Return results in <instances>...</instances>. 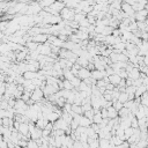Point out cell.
Returning a JSON list of instances; mask_svg holds the SVG:
<instances>
[{"label": "cell", "mask_w": 148, "mask_h": 148, "mask_svg": "<svg viewBox=\"0 0 148 148\" xmlns=\"http://www.w3.org/2000/svg\"><path fill=\"white\" fill-rule=\"evenodd\" d=\"M74 9L73 8H68V7H64L60 12H59V15L61 17V20L64 21H72L73 17H74Z\"/></svg>", "instance_id": "1"}, {"label": "cell", "mask_w": 148, "mask_h": 148, "mask_svg": "<svg viewBox=\"0 0 148 148\" xmlns=\"http://www.w3.org/2000/svg\"><path fill=\"white\" fill-rule=\"evenodd\" d=\"M44 97V94H43V91H42V89L39 88V87H36L32 91H31V99L34 101V102H39L42 98Z\"/></svg>", "instance_id": "2"}, {"label": "cell", "mask_w": 148, "mask_h": 148, "mask_svg": "<svg viewBox=\"0 0 148 148\" xmlns=\"http://www.w3.org/2000/svg\"><path fill=\"white\" fill-rule=\"evenodd\" d=\"M120 10H123L125 14H127V17L134 15V10H133V8H132V5H130V3L125 2V1H121Z\"/></svg>", "instance_id": "3"}, {"label": "cell", "mask_w": 148, "mask_h": 148, "mask_svg": "<svg viewBox=\"0 0 148 148\" xmlns=\"http://www.w3.org/2000/svg\"><path fill=\"white\" fill-rule=\"evenodd\" d=\"M47 36H49L47 34L40 32V34L35 35V36H31V40H34V42H36L38 44H42V43H45L47 40Z\"/></svg>", "instance_id": "4"}, {"label": "cell", "mask_w": 148, "mask_h": 148, "mask_svg": "<svg viewBox=\"0 0 148 148\" xmlns=\"http://www.w3.org/2000/svg\"><path fill=\"white\" fill-rule=\"evenodd\" d=\"M105 75H106V74H105V71H104V69H103V71H99V69L94 68L92 71H90V76H92L95 80H101V79H103ZM106 76H108V75H106Z\"/></svg>", "instance_id": "5"}, {"label": "cell", "mask_w": 148, "mask_h": 148, "mask_svg": "<svg viewBox=\"0 0 148 148\" xmlns=\"http://www.w3.org/2000/svg\"><path fill=\"white\" fill-rule=\"evenodd\" d=\"M17 132H20L23 135H27L28 138H30V133H29V124L28 123H20Z\"/></svg>", "instance_id": "6"}, {"label": "cell", "mask_w": 148, "mask_h": 148, "mask_svg": "<svg viewBox=\"0 0 148 148\" xmlns=\"http://www.w3.org/2000/svg\"><path fill=\"white\" fill-rule=\"evenodd\" d=\"M146 15H147V8L140 9L138 12H134V18L136 21H145L146 20Z\"/></svg>", "instance_id": "7"}, {"label": "cell", "mask_w": 148, "mask_h": 148, "mask_svg": "<svg viewBox=\"0 0 148 148\" xmlns=\"http://www.w3.org/2000/svg\"><path fill=\"white\" fill-rule=\"evenodd\" d=\"M76 76H77L80 80H84L86 77L90 76V71H88L86 67H81V68L77 71V73H76Z\"/></svg>", "instance_id": "8"}, {"label": "cell", "mask_w": 148, "mask_h": 148, "mask_svg": "<svg viewBox=\"0 0 148 148\" xmlns=\"http://www.w3.org/2000/svg\"><path fill=\"white\" fill-rule=\"evenodd\" d=\"M50 7L53 9V10H56L57 13H59L64 7H65V3L62 2V1H58V0H54L51 5H50Z\"/></svg>", "instance_id": "9"}, {"label": "cell", "mask_w": 148, "mask_h": 148, "mask_svg": "<svg viewBox=\"0 0 148 148\" xmlns=\"http://www.w3.org/2000/svg\"><path fill=\"white\" fill-rule=\"evenodd\" d=\"M108 77H109V81H110L113 86H118L119 82H120V80H121V77H120L118 74H114V73L111 74V75H109Z\"/></svg>", "instance_id": "10"}, {"label": "cell", "mask_w": 148, "mask_h": 148, "mask_svg": "<svg viewBox=\"0 0 148 148\" xmlns=\"http://www.w3.org/2000/svg\"><path fill=\"white\" fill-rule=\"evenodd\" d=\"M22 76L25 79V80H32L35 77H37V72H34V71H25Z\"/></svg>", "instance_id": "11"}, {"label": "cell", "mask_w": 148, "mask_h": 148, "mask_svg": "<svg viewBox=\"0 0 148 148\" xmlns=\"http://www.w3.org/2000/svg\"><path fill=\"white\" fill-rule=\"evenodd\" d=\"M147 91V86L146 84H140L135 88V91H134V97H139L142 92Z\"/></svg>", "instance_id": "12"}, {"label": "cell", "mask_w": 148, "mask_h": 148, "mask_svg": "<svg viewBox=\"0 0 148 148\" xmlns=\"http://www.w3.org/2000/svg\"><path fill=\"white\" fill-rule=\"evenodd\" d=\"M106 111H108V118H116L118 116V111L112 105L106 108Z\"/></svg>", "instance_id": "13"}, {"label": "cell", "mask_w": 148, "mask_h": 148, "mask_svg": "<svg viewBox=\"0 0 148 148\" xmlns=\"http://www.w3.org/2000/svg\"><path fill=\"white\" fill-rule=\"evenodd\" d=\"M24 46H25L29 51H32V50H36V49H37L38 43H36V42H34V40H28V42H25Z\"/></svg>", "instance_id": "14"}, {"label": "cell", "mask_w": 148, "mask_h": 148, "mask_svg": "<svg viewBox=\"0 0 148 148\" xmlns=\"http://www.w3.org/2000/svg\"><path fill=\"white\" fill-rule=\"evenodd\" d=\"M72 111L76 114H83V110H82V106L80 104H72Z\"/></svg>", "instance_id": "15"}, {"label": "cell", "mask_w": 148, "mask_h": 148, "mask_svg": "<svg viewBox=\"0 0 148 148\" xmlns=\"http://www.w3.org/2000/svg\"><path fill=\"white\" fill-rule=\"evenodd\" d=\"M139 97H140V104H142V105H148V94H147V91L142 92Z\"/></svg>", "instance_id": "16"}, {"label": "cell", "mask_w": 148, "mask_h": 148, "mask_svg": "<svg viewBox=\"0 0 148 148\" xmlns=\"http://www.w3.org/2000/svg\"><path fill=\"white\" fill-rule=\"evenodd\" d=\"M127 99H128V95H127V92H125V91H120L119 95H118L117 101H119V102H121V103H125Z\"/></svg>", "instance_id": "17"}, {"label": "cell", "mask_w": 148, "mask_h": 148, "mask_svg": "<svg viewBox=\"0 0 148 148\" xmlns=\"http://www.w3.org/2000/svg\"><path fill=\"white\" fill-rule=\"evenodd\" d=\"M65 103H66V98L65 97H62V96H60V97H58L57 99H56V102H54V104L57 105V106H59L60 109L65 105Z\"/></svg>", "instance_id": "18"}, {"label": "cell", "mask_w": 148, "mask_h": 148, "mask_svg": "<svg viewBox=\"0 0 148 148\" xmlns=\"http://www.w3.org/2000/svg\"><path fill=\"white\" fill-rule=\"evenodd\" d=\"M114 28H112V27H110V25H105L104 28H103V30H102V35H104V36H108V35H111L112 34V30H113Z\"/></svg>", "instance_id": "19"}, {"label": "cell", "mask_w": 148, "mask_h": 148, "mask_svg": "<svg viewBox=\"0 0 148 148\" xmlns=\"http://www.w3.org/2000/svg\"><path fill=\"white\" fill-rule=\"evenodd\" d=\"M69 82H71V84L73 86V88H77V86H79V83L81 82V80H80L77 76H73V77L69 80Z\"/></svg>", "instance_id": "20"}, {"label": "cell", "mask_w": 148, "mask_h": 148, "mask_svg": "<svg viewBox=\"0 0 148 148\" xmlns=\"http://www.w3.org/2000/svg\"><path fill=\"white\" fill-rule=\"evenodd\" d=\"M62 88H64V89H68V90L74 89V88H73V86L71 84L69 80H66V79H62Z\"/></svg>", "instance_id": "21"}, {"label": "cell", "mask_w": 148, "mask_h": 148, "mask_svg": "<svg viewBox=\"0 0 148 148\" xmlns=\"http://www.w3.org/2000/svg\"><path fill=\"white\" fill-rule=\"evenodd\" d=\"M53 1L54 0H38V3L42 8H44V7H49Z\"/></svg>", "instance_id": "22"}, {"label": "cell", "mask_w": 148, "mask_h": 148, "mask_svg": "<svg viewBox=\"0 0 148 148\" xmlns=\"http://www.w3.org/2000/svg\"><path fill=\"white\" fill-rule=\"evenodd\" d=\"M112 106L118 111L120 108H123V103L119 102V101H117V99H113V101H112Z\"/></svg>", "instance_id": "23"}, {"label": "cell", "mask_w": 148, "mask_h": 148, "mask_svg": "<svg viewBox=\"0 0 148 148\" xmlns=\"http://www.w3.org/2000/svg\"><path fill=\"white\" fill-rule=\"evenodd\" d=\"M131 127H133V128H136L138 127V119L135 118V116L131 119Z\"/></svg>", "instance_id": "24"}]
</instances>
